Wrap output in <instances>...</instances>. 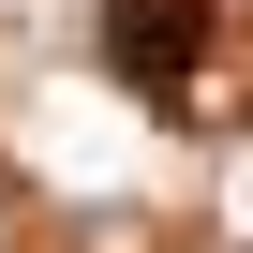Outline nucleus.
I'll return each instance as SVG.
<instances>
[{"instance_id": "nucleus-1", "label": "nucleus", "mask_w": 253, "mask_h": 253, "mask_svg": "<svg viewBox=\"0 0 253 253\" xmlns=\"http://www.w3.org/2000/svg\"><path fill=\"white\" fill-rule=\"evenodd\" d=\"M209 0H104V60H119V89H149V104H179L194 89V60H209Z\"/></svg>"}]
</instances>
